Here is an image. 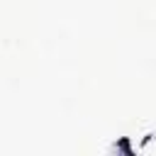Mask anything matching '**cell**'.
Returning <instances> with one entry per match:
<instances>
[{
  "label": "cell",
  "mask_w": 156,
  "mask_h": 156,
  "mask_svg": "<svg viewBox=\"0 0 156 156\" xmlns=\"http://www.w3.org/2000/svg\"><path fill=\"white\" fill-rule=\"evenodd\" d=\"M115 151H124V154H134V151H132V146H129V139H127V136H122V141H119V144H115Z\"/></svg>",
  "instance_id": "cell-1"
}]
</instances>
